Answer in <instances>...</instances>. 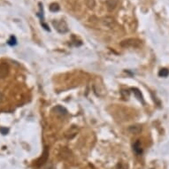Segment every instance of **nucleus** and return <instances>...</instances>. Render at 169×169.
Listing matches in <instances>:
<instances>
[{
	"label": "nucleus",
	"mask_w": 169,
	"mask_h": 169,
	"mask_svg": "<svg viewBox=\"0 0 169 169\" xmlns=\"http://www.w3.org/2000/svg\"><path fill=\"white\" fill-rule=\"evenodd\" d=\"M142 41L136 38H128L120 42V45L123 48H137L141 45Z\"/></svg>",
	"instance_id": "1"
},
{
	"label": "nucleus",
	"mask_w": 169,
	"mask_h": 169,
	"mask_svg": "<svg viewBox=\"0 0 169 169\" xmlns=\"http://www.w3.org/2000/svg\"><path fill=\"white\" fill-rule=\"evenodd\" d=\"M52 25L55 28V29L60 34H65V33H67L68 31L67 24L63 20H62V21H52Z\"/></svg>",
	"instance_id": "2"
},
{
	"label": "nucleus",
	"mask_w": 169,
	"mask_h": 169,
	"mask_svg": "<svg viewBox=\"0 0 169 169\" xmlns=\"http://www.w3.org/2000/svg\"><path fill=\"white\" fill-rule=\"evenodd\" d=\"M9 72H10V68L7 63H0V80L5 78Z\"/></svg>",
	"instance_id": "3"
},
{
	"label": "nucleus",
	"mask_w": 169,
	"mask_h": 169,
	"mask_svg": "<svg viewBox=\"0 0 169 169\" xmlns=\"http://www.w3.org/2000/svg\"><path fill=\"white\" fill-rule=\"evenodd\" d=\"M48 157H49V150H48L47 147H45V148H44V150H43V153L42 157L37 161V166H41L43 164H45V162H47Z\"/></svg>",
	"instance_id": "4"
},
{
	"label": "nucleus",
	"mask_w": 169,
	"mask_h": 169,
	"mask_svg": "<svg viewBox=\"0 0 169 169\" xmlns=\"http://www.w3.org/2000/svg\"><path fill=\"white\" fill-rule=\"evenodd\" d=\"M102 23H103V25L104 27H106V28L112 29V28H113V27L115 26V20L113 19L112 17L106 16V17H104V19H103Z\"/></svg>",
	"instance_id": "5"
},
{
	"label": "nucleus",
	"mask_w": 169,
	"mask_h": 169,
	"mask_svg": "<svg viewBox=\"0 0 169 169\" xmlns=\"http://www.w3.org/2000/svg\"><path fill=\"white\" fill-rule=\"evenodd\" d=\"M119 0H106V8L109 12H112L117 7Z\"/></svg>",
	"instance_id": "6"
},
{
	"label": "nucleus",
	"mask_w": 169,
	"mask_h": 169,
	"mask_svg": "<svg viewBox=\"0 0 169 169\" xmlns=\"http://www.w3.org/2000/svg\"><path fill=\"white\" fill-rule=\"evenodd\" d=\"M77 132H78V128H76L75 126H73L70 129H68V130L66 132L65 136H66L67 139H72L74 136H75V135L77 134Z\"/></svg>",
	"instance_id": "7"
},
{
	"label": "nucleus",
	"mask_w": 169,
	"mask_h": 169,
	"mask_svg": "<svg viewBox=\"0 0 169 169\" xmlns=\"http://www.w3.org/2000/svg\"><path fill=\"white\" fill-rule=\"evenodd\" d=\"M133 150H134V152L137 155H142V154H143V148H142L140 141H136V143L134 144V145H133Z\"/></svg>",
	"instance_id": "8"
},
{
	"label": "nucleus",
	"mask_w": 169,
	"mask_h": 169,
	"mask_svg": "<svg viewBox=\"0 0 169 169\" xmlns=\"http://www.w3.org/2000/svg\"><path fill=\"white\" fill-rule=\"evenodd\" d=\"M52 111L54 112L55 113L59 114V115H66V114H67V109L64 108L63 106H60V105H57V106H55V107H53Z\"/></svg>",
	"instance_id": "9"
},
{
	"label": "nucleus",
	"mask_w": 169,
	"mask_h": 169,
	"mask_svg": "<svg viewBox=\"0 0 169 169\" xmlns=\"http://www.w3.org/2000/svg\"><path fill=\"white\" fill-rule=\"evenodd\" d=\"M142 131V127L139 125H133L128 128V132L133 135H137Z\"/></svg>",
	"instance_id": "10"
},
{
	"label": "nucleus",
	"mask_w": 169,
	"mask_h": 169,
	"mask_svg": "<svg viewBox=\"0 0 169 169\" xmlns=\"http://www.w3.org/2000/svg\"><path fill=\"white\" fill-rule=\"evenodd\" d=\"M59 155H60V157H61L62 158L67 159V158H68L70 157V155H71V152H70V150H69L67 148L64 147V148H62V149L60 150Z\"/></svg>",
	"instance_id": "11"
},
{
	"label": "nucleus",
	"mask_w": 169,
	"mask_h": 169,
	"mask_svg": "<svg viewBox=\"0 0 169 169\" xmlns=\"http://www.w3.org/2000/svg\"><path fill=\"white\" fill-rule=\"evenodd\" d=\"M132 91H133V93L135 94L136 97V98H137L139 101H141L142 103H144V97H143V95L141 94V91H140L139 90H137V88H132Z\"/></svg>",
	"instance_id": "12"
},
{
	"label": "nucleus",
	"mask_w": 169,
	"mask_h": 169,
	"mask_svg": "<svg viewBox=\"0 0 169 169\" xmlns=\"http://www.w3.org/2000/svg\"><path fill=\"white\" fill-rule=\"evenodd\" d=\"M49 8H50V11L51 12L56 13V12H58L59 10V5L57 3H52V4H51V5H50Z\"/></svg>",
	"instance_id": "13"
},
{
	"label": "nucleus",
	"mask_w": 169,
	"mask_h": 169,
	"mask_svg": "<svg viewBox=\"0 0 169 169\" xmlns=\"http://www.w3.org/2000/svg\"><path fill=\"white\" fill-rule=\"evenodd\" d=\"M168 75H169V70L166 68H162L159 70V72H158V75L160 77H166L168 76Z\"/></svg>",
	"instance_id": "14"
},
{
	"label": "nucleus",
	"mask_w": 169,
	"mask_h": 169,
	"mask_svg": "<svg viewBox=\"0 0 169 169\" xmlns=\"http://www.w3.org/2000/svg\"><path fill=\"white\" fill-rule=\"evenodd\" d=\"M85 3L87 6L90 9H93L95 6V0H85Z\"/></svg>",
	"instance_id": "15"
},
{
	"label": "nucleus",
	"mask_w": 169,
	"mask_h": 169,
	"mask_svg": "<svg viewBox=\"0 0 169 169\" xmlns=\"http://www.w3.org/2000/svg\"><path fill=\"white\" fill-rule=\"evenodd\" d=\"M8 43L10 44V45H12V46H13V45H15V44L17 43V40H16V38L12 35V37H10V39L8 40Z\"/></svg>",
	"instance_id": "16"
},
{
	"label": "nucleus",
	"mask_w": 169,
	"mask_h": 169,
	"mask_svg": "<svg viewBox=\"0 0 169 169\" xmlns=\"http://www.w3.org/2000/svg\"><path fill=\"white\" fill-rule=\"evenodd\" d=\"M0 131H1V133L3 135H6L8 133V129L7 128H0Z\"/></svg>",
	"instance_id": "17"
},
{
	"label": "nucleus",
	"mask_w": 169,
	"mask_h": 169,
	"mask_svg": "<svg viewBox=\"0 0 169 169\" xmlns=\"http://www.w3.org/2000/svg\"><path fill=\"white\" fill-rule=\"evenodd\" d=\"M4 98H5V96H4V94L0 91V103H1L3 100H4Z\"/></svg>",
	"instance_id": "18"
},
{
	"label": "nucleus",
	"mask_w": 169,
	"mask_h": 169,
	"mask_svg": "<svg viewBox=\"0 0 169 169\" xmlns=\"http://www.w3.org/2000/svg\"><path fill=\"white\" fill-rule=\"evenodd\" d=\"M43 169H52V166L50 164L49 166H45V167H44Z\"/></svg>",
	"instance_id": "19"
}]
</instances>
